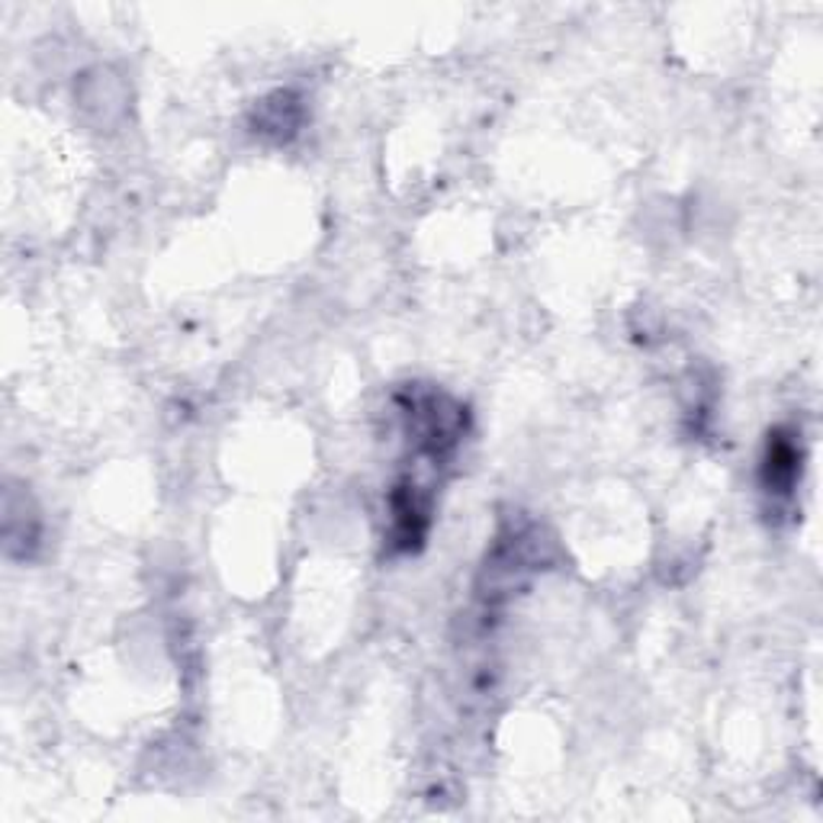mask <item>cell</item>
<instances>
[{
    "instance_id": "6da1fadb",
    "label": "cell",
    "mask_w": 823,
    "mask_h": 823,
    "mask_svg": "<svg viewBox=\"0 0 823 823\" xmlns=\"http://www.w3.org/2000/svg\"><path fill=\"white\" fill-rule=\"evenodd\" d=\"M798 476V448L788 438H772L769 441V458H766V483L775 492H788V486Z\"/></svg>"
}]
</instances>
